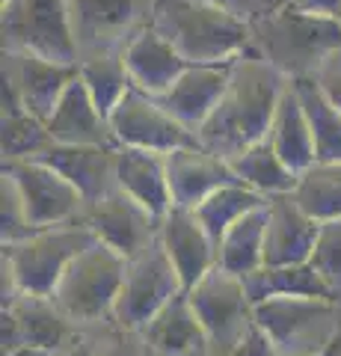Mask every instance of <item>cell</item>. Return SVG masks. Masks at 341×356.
<instances>
[{"label":"cell","instance_id":"1","mask_svg":"<svg viewBox=\"0 0 341 356\" xmlns=\"http://www.w3.org/2000/svg\"><path fill=\"white\" fill-rule=\"evenodd\" d=\"M291 81L276 65H270L252 48L232 63V77H228L226 95L205 125L196 131L199 146L223 161H232L244 154L249 146L267 140L273 116H276L279 98Z\"/></svg>","mask_w":341,"mask_h":356},{"label":"cell","instance_id":"2","mask_svg":"<svg viewBox=\"0 0 341 356\" xmlns=\"http://www.w3.org/2000/svg\"><path fill=\"white\" fill-rule=\"evenodd\" d=\"M149 24L190 65L232 63L252 48V24L208 0H155Z\"/></svg>","mask_w":341,"mask_h":356},{"label":"cell","instance_id":"3","mask_svg":"<svg viewBox=\"0 0 341 356\" xmlns=\"http://www.w3.org/2000/svg\"><path fill=\"white\" fill-rule=\"evenodd\" d=\"M252 44L288 81L315 77L329 54L341 51V21L285 3L252 24Z\"/></svg>","mask_w":341,"mask_h":356},{"label":"cell","instance_id":"4","mask_svg":"<svg viewBox=\"0 0 341 356\" xmlns=\"http://www.w3.org/2000/svg\"><path fill=\"white\" fill-rule=\"evenodd\" d=\"M98 238L86 226V220L63 222L53 229H42L33 238L3 247V264L13 270L15 285L27 297H53L69 264L86 252Z\"/></svg>","mask_w":341,"mask_h":356},{"label":"cell","instance_id":"5","mask_svg":"<svg viewBox=\"0 0 341 356\" xmlns=\"http://www.w3.org/2000/svg\"><path fill=\"white\" fill-rule=\"evenodd\" d=\"M252 315L282 356H317L341 336V309L333 297H270L252 306Z\"/></svg>","mask_w":341,"mask_h":356},{"label":"cell","instance_id":"6","mask_svg":"<svg viewBox=\"0 0 341 356\" xmlns=\"http://www.w3.org/2000/svg\"><path fill=\"white\" fill-rule=\"evenodd\" d=\"M125 273H128V261L122 255L113 252L107 243L95 241L63 273L57 291H53V303L74 324L78 321L81 324H95V321L104 318L113 321V309L119 291H122Z\"/></svg>","mask_w":341,"mask_h":356},{"label":"cell","instance_id":"7","mask_svg":"<svg viewBox=\"0 0 341 356\" xmlns=\"http://www.w3.org/2000/svg\"><path fill=\"white\" fill-rule=\"evenodd\" d=\"M3 54L81 65L69 0H3Z\"/></svg>","mask_w":341,"mask_h":356},{"label":"cell","instance_id":"8","mask_svg":"<svg viewBox=\"0 0 341 356\" xmlns=\"http://www.w3.org/2000/svg\"><path fill=\"white\" fill-rule=\"evenodd\" d=\"M181 294H184L181 276L158 238L149 250H142L137 259L128 261V273L116 300L113 321L116 327L128 332H142L151 324V318H158Z\"/></svg>","mask_w":341,"mask_h":356},{"label":"cell","instance_id":"9","mask_svg":"<svg viewBox=\"0 0 341 356\" xmlns=\"http://www.w3.org/2000/svg\"><path fill=\"white\" fill-rule=\"evenodd\" d=\"M187 294L193 315L199 318L214 356H232L247 330L256 324L252 315V300L247 297L244 280L214 267L205 273Z\"/></svg>","mask_w":341,"mask_h":356},{"label":"cell","instance_id":"10","mask_svg":"<svg viewBox=\"0 0 341 356\" xmlns=\"http://www.w3.org/2000/svg\"><path fill=\"white\" fill-rule=\"evenodd\" d=\"M3 175L13 178V184L18 187L27 222L36 232L83 220L90 208L69 178H63L42 161H3Z\"/></svg>","mask_w":341,"mask_h":356},{"label":"cell","instance_id":"11","mask_svg":"<svg viewBox=\"0 0 341 356\" xmlns=\"http://www.w3.org/2000/svg\"><path fill=\"white\" fill-rule=\"evenodd\" d=\"M155 0H69L81 60L122 54L125 42L149 24Z\"/></svg>","mask_w":341,"mask_h":356},{"label":"cell","instance_id":"12","mask_svg":"<svg viewBox=\"0 0 341 356\" xmlns=\"http://www.w3.org/2000/svg\"><path fill=\"white\" fill-rule=\"evenodd\" d=\"M110 128H113L116 146L146 149L158 154L199 146V140L190 128H184L178 119L160 107L158 98L140 92L137 86H131L122 102L116 104V110L110 113Z\"/></svg>","mask_w":341,"mask_h":356},{"label":"cell","instance_id":"13","mask_svg":"<svg viewBox=\"0 0 341 356\" xmlns=\"http://www.w3.org/2000/svg\"><path fill=\"white\" fill-rule=\"evenodd\" d=\"M86 226L95 232V238L119 252L125 261L137 259L142 250H149L160 235V220H155L142 205H137L125 191H110L104 199L86 208Z\"/></svg>","mask_w":341,"mask_h":356},{"label":"cell","instance_id":"14","mask_svg":"<svg viewBox=\"0 0 341 356\" xmlns=\"http://www.w3.org/2000/svg\"><path fill=\"white\" fill-rule=\"evenodd\" d=\"M81 74V65L53 63L36 54H3V77L15 86L27 113L48 122L72 81Z\"/></svg>","mask_w":341,"mask_h":356},{"label":"cell","instance_id":"15","mask_svg":"<svg viewBox=\"0 0 341 356\" xmlns=\"http://www.w3.org/2000/svg\"><path fill=\"white\" fill-rule=\"evenodd\" d=\"M167 175H169L172 208H187V211H196L219 187L238 184L232 163L217 158V154H211L202 146H187V149L169 152Z\"/></svg>","mask_w":341,"mask_h":356},{"label":"cell","instance_id":"16","mask_svg":"<svg viewBox=\"0 0 341 356\" xmlns=\"http://www.w3.org/2000/svg\"><path fill=\"white\" fill-rule=\"evenodd\" d=\"M122 60H125V69L131 77V86H137L140 92H146L151 98L167 92L187 72V65H190L175 51V44L167 36H160L151 24L140 27L134 36L125 42Z\"/></svg>","mask_w":341,"mask_h":356},{"label":"cell","instance_id":"17","mask_svg":"<svg viewBox=\"0 0 341 356\" xmlns=\"http://www.w3.org/2000/svg\"><path fill=\"white\" fill-rule=\"evenodd\" d=\"M267 208H270V220H267V235H264V267L312 261L321 222L306 214L291 193L270 196Z\"/></svg>","mask_w":341,"mask_h":356},{"label":"cell","instance_id":"18","mask_svg":"<svg viewBox=\"0 0 341 356\" xmlns=\"http://www.w3.org/2000/svg\"><path fill=\"white\" fill-rule=\"evenodd\" d=\"M232 63L187 65V72L178 77V81H175L163 95H158L160 107L167 110L169 116L178 119L184 128H190L196 134L208 122V116L217 110L219 98L226 95L228 77H232Z\"/></svg>","mask_w":341,"mask_h":356},{"label":"cell","instance_id":"19","mask_svg":"<svg viewBox=\"0 0 341 356\" xmlns=\"http://www.w3.org/2000/svg\"><path fill=\"white\" fill-rule=\"evenodd\" d=\"M78 187L86 205H95L110 191H116V146H65L53 143L39 158Z\"/></svg>","mask_w":341,"mask_h":356},{"label":"cell","instance_id":"20","mask_svg":"<svg viewBox=\"0 0 341 356\" xmlns=\"http://www.w3.org/2000/svg\"><path fill=\"white\" fill-rule=\"evenodd\" d=\"M158 238L181 276L184 291H190L205 273H211L217 267V243L208 238V232L202 229V222L196 220L193 211L172 208L169 214L160 220Z\"/></svg>","mask_w":341,"mask_h":356},{"label":"cell","instance_id":"21","mask_svg":"<svg viewBox=\"0 0 341 356\" xmlns=\"http://www.w3.org/2000/svg\"><path fill=\"white\" fill-rule=\"evenodd\" d=\"M116 187L146 208L155 220H163L172 211L167 154L116 146Z\"/></svg>","mask_w":341,"mask_h":356},{"label":"cell","instance_id":"22","mask_svg":"<svg viewBox=\"0 0 341 356\" xmlns=\"http://www.w3.org/2000/svg\"><path fill=\"white\" fill-rule=\"evenodd\" d=\"M45 125L53 143H65V146H116L110 119L92 102L81 74L65 89V95L60 98L57 110L51 113Z\"/></svg>","mask_w":341,"mask_h":356},{"label":"cell","instance_id":"23","mask_svg":"<svg viewBox=\"0 0 341 356\" xmlns=\"http://www.w3.org/2000/svg\"><path fill=\"white\" fill-rule=\"evenodd\" d=\"M140 336L151 356H214L199 318L187 303V294L175 297Z\"/></svg>","mask_w":341,"mask_h":356},{"label":"cell","instance_id":"24","mask_svg":"<svg viewBox=\"0 0 341 356\" xmlns=\"http://www.w3.org/2000/svg\"><path fill=\"white\" fill-rule=\"evenodd\" d=\"M267 140L273 143L276 154L297 175L317 163L312 125H309V116H306L303 102H300V95H297L294 83L285 86V92L279 98V107H276V116H273Z\"/></svg>","mask_w":341,"mask_h":356},{"label":"cell","instance_id":"25","mask_svg":"<svg viewBox=\"0 0 341 356\" xmlns=\"http://www.w3.org/2000/svg\"><path fill=\"white\" fill-rule=\"evenodd\" d=\"M267 220L270 208L267 202L252 208L249 214H244L232 229L223 235V241L217 243V267L226 273L244 276L256 273L264 267V235H267Z\"/></svg>","mask_w":341,"mask_h":356},{"label":"cell","instance_id":"26","mask_svg":"<svg viewBox=\"0 0 341 356\" xmlns=\"http://www.w3.org/2000/svg\"><path fill=\"white\" fill-rule=\"evenodd\" d=\"M15 312L21 336L30 348H45L53 353H63L65 348L74 344V321L53 303V297H27L21 294L13 306H6Z\"/></svg>","mask_w":341,"mask_h":356},{"label":"cell","instance_id":"27","mask_svg":"<svg viewBox=\"0 0 341 356\" xmlns=\"http://www.w3.org/2000/svg\"><path fill=\"white\" fill-rule=\"evenodd\" d=\"M247 297L256 303H264L270 297H335V291L326 285V280L306 264H282V267H261V270L244 276Z\"/></svg>","mask_w":341,"mask_h":356},{"label":"cell","instance_id":"28","mask_svg":"<svg viewBox=\"0 0 341 356\" xmlns=\"http://www.w3.org/2000/svg\"><path fill=\"white\" fill-rule=\"evenodd\" d=\"M228 163H232V170H235L240 184L252 187V191H258L267 199L294 193L297 178H300L276 154L270 140H261V143H256V146H249L244 154H238V158H232Z\"/></svg>","mask_w":341,"mask_h":356},{"label":"cell","instance_id":"29","mask_svg":"<svg viewBox=\"0 0 341 356\" xmlns=\"http://www.w3.org/2000/svg\"><path fill=\"white\" fill-rule=\"evenodd\" d=\"M291 83L300 95L306 116H309L317 163H341V110L321 92L315 77H300Z\"/></svg>","mask_w":341,"mask_h":356},{"label":"cell","instance_id":"30","mask_svg":"<svg viewBox=\"0 0 341 356\" xmlns=\"http://www.w3.org/2000/svg\"><path fill=\"white\" fill-rule=\"evenodd\" d=\"M297 205L317 222L341 220V163H315L297 178Z\"/></svg>","mask_w":341,"mask_h":356},{"label":"cell","instance_id":"31","mask_svg":"<svg viewBox=\"0 0 341 356\" xmlns=\"http://www.w3.org/2000/svg\"><path fill=\"white\" fill-rule=\"evenodd\" d=\"M267 202V196H261L258 191H252L247 184H228V187H219L214 196H208L205 202L193 211L196 220L202 222V229L208 232V238L214 243L223 241V235L228 229L235 226V222L249 214L252 208H258Z\"/></svg>","mask_w":341,"mask_h":356},{"label":"cell","instance_id":"32","mask_svg":"<svg viewBox=\"0 0 341 356\" xmlns=\"http://www.w3.org/2000/svg\"><path fill=\"white\" fill-rule=\"evenodd\" d=\"M81 81L86 83L92 102L107 119L131 89V77H128L122 54H101V57L81 60Z\"/></svg>","mask_w":341,"mask_h":356},{"label":"cell","instance_id":"33","mask_svg":"<svg viewBox=\"0 0 341 356\" xmlns=\"http://www.w3.org/2000/svg\"><path fill=\"white\" fill-rule=\"evenodd\" d=\"M0 131H3V161H33L48 146H53L48 125L33 113H27V110L3 113Z\"/></svg>","mask_w":341,"mask_h":356},{"label":"cell","instance_id":"34","mask_svg":"<svg viewBox=\"0 0 341 356\" xmlns=\"http://www.w3.org/2000/svg\"><path fill=\"white\" fill-rule=\"evenodd\" d=\"M312 267L326 280V285L341 294V220L321 222L317 232V243L312 252Z\"/></svg>","mask_w":341,"mask_h":356},{"label":"cell","instance_id":"35","mask_svg":"<svg viewBox=\"0 0 341 356\" xmlns=\"http://www.w3.org/2000/svg\"><path fill=\"white\" fill-rule=\"evenodd\" d=\"M33 235H36V229L27 222L18 187L13 184V178L3 175V181H0V238H3V247H13V243H21Z\"/></svg>","mask_w":341,"mask_h":356},{"label":"cell","instance_id":"36","mask_svg":"<svg viewBox=\"0 0 341 356\" xmlns=\"http://www.w3.org/2000/svg\"><path fill=\"white\" fill-rule=\"evenodd\" d=\"M208 3H214L219 9H226V13L238 15L240 21H247V24H256V21H261L264 15L282 9L288 0H208Z\"/></svg>","mask_w":341,"mask_h":356},{"label":"cell","instance_id":"37","mask_svg":"<svg viewBox=\"0 0 341 356\" xmlns=\"http://www.w3.org/2000/svg\"><path fill=\"white\" fill-rule=\"evenodd\" d=\"M315 83L321 86V92L341 110V51L329 54L324 60V65L315 74Z\"/></svg>","mask_w":341,"mask_h":356},{"label":"cell","instance_id":"38","mask_svg":"<svg viewBox=\"0 0 341 356\" xmlns=\"http://www.w3.org/2000/svg\"><path fill=\"white\" fill-rule=\"evenodd\" d=\"M232 356H282V353H279V348L273 344V339L267 336V332H264L258 324H252Z\"/></svg>","mask_w":341,"mask_h":356},{"label":"cell","instance_id":"39","mask_svg":"<svg viewBox=\"0 0 341 356\" xmlns=\"http://www.w3.org/2000/svg\"><path fill=\"white\" fill-rule=\"evenodd\" d=\"M3 324H0V341H3V356L15 353L18 348H24V336H21V327H18V318L13 309H3Z\"/></svg>","mask_w":341,"mask_h":356},{"label":"cell","instance_id":"40","mask_svg":"<svg viewBox=\"0 0 341 356\" xmlns=\"http://www.w3.org/2000/svg\"><path fill=\"white\" fill-rule=\"evenodd\" d=\"M288 6L300 9V13L329 15V18H338V13H341V0H288Z\"/></svg>","mask_w":341,"mask_h":356},{"label":"cell","instance_id":"41","mask_svg":"<svg viewBox=\"0 0 341 356\" xmlns=\"http://www.w3.org/2000/svg\"><path fill=\"white\" fill-rule=\"evenodd\" d=\"M60 356H101V353H98L92 344H86V341H74L72 348H65Z\"/></svg>","mask_w":341,"mask_h":356},{"label":"cell","instance_id":"42","mask_svg":"<svg viewBox=\"0 0 341 356\" xmlns=\"http://www.w3.org/2000/svg\"><path fill=\"white\" fill-rule=\"evenodd\" d=\"M9 356H60V353L45 350V348H30V344H24V348H18L15 353H9Z\"/></svg>","mask_w":341,"mask_h":356},{"label":"cell","instance_id":"43","mask_svg":"<svg viewBox=\"0 0 341 356\" xmlns=\"http://www.w3.org/2000/svg\"><path fill=\"white\" fill-rule=\"evenodd\" d=\"M317 356H341V336H338L333 344H329V348H326L324 353H317Z\"/></svg>","mask_w":341,"mask_h":356},{"label":"cell","instance_id":"44","mask_svg":"<svg viewBox=\"0 0 341 356\" xmlns=\"http://www.w3.org/2000/svg\"><path fill=\"white\" fill-rule=\"evenodd\" d=\"M101 356H140V353H134V350H122V348H113V350H107V353H101Z\"/></svg>","mask_w":341,"mask_h":356},{"label":"cell","instance_id":"45","mask_svg":"<svg viewBox=\"0 0 341 356\" xmlns=\"http://www.w3.org/2000/svg\"><path fill=\"white\" fill-rule=\"evenodd\" d=\"M338 21H341V13H338Z\"/></svg>","mask_w":341,"mask_h":356}]
</instances>
